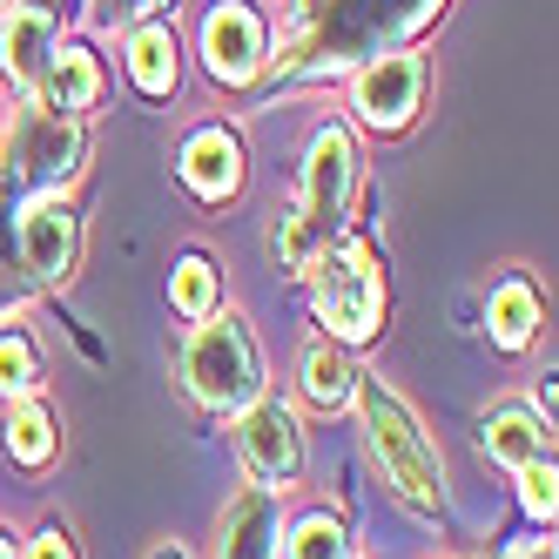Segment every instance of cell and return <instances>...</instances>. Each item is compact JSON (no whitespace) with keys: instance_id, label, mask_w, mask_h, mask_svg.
<instances>
[{"instance_id":"9a60e30c","label":"cell","mask_w":559,"mask_h":559,"mask_svg":"<svg viewBox=\"0 0 559 559\" xmlns=\"http://www.w3.org/2000/svg\"><path fill=\"white\" fill-rule=\"evenodd\" d=\"M486 317H492V344H506V350L533 344V331H539V297H533V284H499Z\"/></svg>"},{"instance_id":"4fadbf2b","label":"cell","mask_w":559,"mask_h":559,"mask_svg":"<svg viewBox=\"0 0 559 559\" xmlns=\"http://www.w3.org/2000/svg\"><path fill=\"white\" fill-rule=\"evenodd\" d=\"M129 74L142 95H169L176 88V34L169 27H135L129 34Z\"/></svg>"},{"instance_id":"e0dca14e","label":"cell","mask_w":559,"mask_h":559,"mask_svg":"<svg viewBox=\"0 0 559 559\" xmlns=\"http://www.w3.org/2000/svg\"><path fill=\"white\" fill-rule=\"evenodd\" d=\"M8 452L21 465H48L55 459V412L41 405V397H21L14 418H8Z\"/></svg>"},{"instance_id":"5bb4252c","label":"cell","mask_w":559,"mask_h":559,"mask_svg":"<svg viewBox=\"0 0 559 559\" xmlns=\"http://www.w3.org/2000/svg\"><path fill=\"white\" fill-rule=\"evenodd\" d=\"M350 391H357V371H350V357H344L337 344H310V350H304V397H310V405L337 412Z\"/></svg>"},{"instance_id":"ac0fdd59","label":"cell","mask_w":559,"mask_h":559,"mask_svg":"<svg viewBox=\"0 0 559 559\" xmlns=\"http://www.w3.org/2000/svg\"><path fill=\"white\" fill-rule=\"evenodd\" d=\"M176 310H182V317H210V310H216V270H210L203 257H189V263L176 270Z\"/></svg>"},{"instance_id":"484cf974","label":"cell","mask_w":559,"mask_h":559,"mask_svg":"<svg viewBox=\"0 0 559 559\" xmlns=\"http://www.w3.org/2000/svg\"><path fill=\"white\" fill-rule=\"evenodd\" d=\"M155 559H182V552H155Z\"/></svg>"},{"instance_id":"30bf717a","label":"cell","mask_w":559,"mask_h":559,"mask_svg":"<svg viewBox=\"0 0 559 559\" xmlns=\"http://www.w3.org/2000/svg\"><path fill=\"white\" fill-rule=\"evenodd\" d=\"M182 182L203 195V203H223V195L243 189V148H236L229 129H203L182 148Z\"/></svg>"},{"instance_id":"ba28073f","label":"cell","mask_w":559,"mask_h":559,"mask_svg":"<svg viewBox=\"0 0 559 559\" xmlns=\"http://www.w3.org/2000/svg\"><path fill=\"white\" fill-rule=\"evenodd\" d=\"M203 61L216 82H250L263 68V21L243 8V0H223V8L203 21Z\"/></svg>"},{"instance_id":"52a82bcc","label":"cell","mask_w":559,"mask_h":559,"mask_svg":"<svg viewBox=\"0 0 559 559\" xmlns=\"http://www.w3.org/2000/svg\"><path fill=\"white\" fill-rule=\"evenodd\" d=\"M74 250H82V223H74V210L61 203V195H34V203L21 210V263L55 284V276L74 270Z\"/></svg>"},{"instance_id":"7c38bea8","label":"cell","mask_w":559,"mask_h":559,"mask_svg":"<svg viewBox=\"0 0 559 559\" xmlns=\"http://www.w3.org/2000/svg\"><path fill=\"white\" fill-rule=\"evenodd\" d=\"M41 88H48V108H55V115H82V108L102 95V68H95L88 48H55Z\"/></svg>"},{"instance_id":"4316f807","label":"cell","mask_w":559,"mask_h":559,"mask_svg":"<svg viewBox=\"0 0 559 559\" xmlns=\"http://www.w3.org/2000/svg\"><path fill=\"white\" fill-rule=\"evenodd\" d=\"M0 8H8V0H0Z\"/></svg>"},{"instance_id":"44dd1931","label":"cell","mask_w":559,"mask_h":559,"mask_svg":"<svg viewBox=\"0 0 559 559\" xmlns=\"http://www.w3.org/2000/svg\"><path fill=\"white\" fill-rule=\"evenodd\" d=\"M229 559H263V533H270V506L263 499H250V506H236V519H229Z\"/></svg>"},{"instance_id":"5b68a950","label":"cell","mask_w":559,"mask_h":559,"mask_svg":"<svg viewBox=\"0 0 559 559\" xmlns=\"http://www.w3.org/2000/svg\"><path fill=\"white\" fill-rule=\"evenodd\" d=\"M236 445H243L250 478H257V486H270V492H284L290 478L304 472V431H297V418L276 405V397H250V405H243Z\"/></svg>"},{"instance_id":"6da1fadb","label":"cell","mask_w":559,"mask_h":559,"mask_svg":"<svg viewBox=\"0 0 559 559\" xmlns=\"http://www.w3.org/2000/svg\"><path fill=\"white\" fill-rule=\"evenodd\" d=\"M365 431H371V452H378L384 478L397 486V499L418 506V512H438V499H445V472H438V452L425 445L418 418L397 405L384 384H365Z\"/></svg>"},{"instance_id":"9c48e42d","label":"cell","mask_w":559,"mask_h":559,"mask_svg":"<svg viewBox=\"0 0 559 559\" xmlns=\"http://www.w3.org/2000/svg\"><path fill=\"white\" fill-rule=\"evenodd\" d=\"M14 163L34 176V182H61L74 163H82V129H74V115H27L21 135H14Z\"/></svg>"},{"instance_id":"d6986e66","label":"cell","mask_w":559,"mask_h":559,"mask_svg":"<svg viewBox=\"0 0 559 559\" xmlns=\"http://www.w3.org/2000/svg\"><path fill=\"white\" fill-rule=\"evenodd\" d=\"M34 384V344L27 337H0V397H27Z\"/></svg>"},{"instance_id":"cb8c5ba5","label":"cell","mask_w":559,"mask_h":559,"mask_svg":"<svg viewBox=\"0 0 559 559\" xmlns=\"http://www.w3.org/2000/svg\"><path fill=\"white\" fill-rule=\"evenodd\" d=\"M142 8H148V0H108V14H115V21H135Z\"/></svg>"},{"instance_id":"7a4b0ae2","label":"cell","mask_w":559,"mask_h":559,"mask_svg":"<svg viewBox=\"0 0 559 559\" xmlns=\"http://www.w3.org/2000/svg\"><path fill=\"white\" fill-rule=\"evenodd\" d=\"M182 371H189V391L203 397V405H216V412H243L250 397L263 391V365H257L250 324L236 310H223V317L210 310V324L189 337Z\"/></svg>"},{"instance_id":"277c9868","label":"cell","mask_w":559,"mask_h":559,"mask_svg":"<svg viewBox=\"0 0 559 559\" xmlns=\"http://www.w3.org/2000/svg\"><path fill=\"white\" fill-rule=\"evenodd\" d=\"M350 189H357V148H350V135H344V129H317V135H310V169H304V216H297V229L284 236V257H290V263H304L317 236L344 216Z\"/></svg>"},{"instance_id":"8992f818","label":"cell","mask_w":559,"mask_h":559,"mask_svg":"<svg viewBox=\"0 0 559 559\" xmlns=\"http://www.w3.org/2000/svg\"><path fill=\"white\" fill-rule=\"evenodd\" d=\"M418 88H425V61L418 55H378L350 88V108L365 115L371 129H405L412 108H418Z\"/></svg>"},{"instance_id":"3957f363","label":"cell","mask_w":559,"mask_h":559,"mask_svg":"<svg viewBox=\"0 0 559 559\" xmlns=\"http://www.w3.org/2000/svg\"><path fill=\"white\" fill-rule=\"evenodd\" d=\"M310 284H317V317L331 324V337L365 344L378 331V317H384V270L371 263L365 243L324 250L310 263Z\"/></svg>"},{"instance_id":"7402d4cb","label":"cell","mask_w":559,"mask_h":559,"mask_svg":"<svg viewBox=\"0 0 559 559\" xmlns=\"http://www.w3.org/2000/svg\"><path fill=\"white\" fill-rule=\"evenodd\" d=\"M519 478H526V506H533L539 519H552V506H559V492H552V459L519 465Z\"/></svg>"},{"instance_id":"8fae6325","label":"cell","mask_w":559,"mask_h":559,"mask_svg":"<svg viewBox=\"0 0 559 559\" xmlns=\"http://www.w3.org/2000/svg\"><path fill=\"white\" fill-rule=\"evenodd\" d=\"M55 14L48 8H14L8 14V27H0V68L14 74V82H41L48 74V61H55Z\"/></svg>"},{"instance_id":"d4e9b609","label":"cell","mask_w":559,"mask_h":559,"mask_svg":"<svg viewBox=\"0 0 559 559\" xmlns=\"http://www.w3.org/2000/svg\"><path fill=\"white\" fill-rule=\"evenodd\" d=\"M0 559H14V546H8V533H0Z\"/></svg>"},{"instance_id":"2e32d148","label":"cell","mask_w":559,"mask_h":559,"mask_svg":"<svg viewBox=\"0 0 559 559\" xmlns=\"http://www.w3.org/2000/svg\"><path fill=\"white\" fill-rule=\"evenodd\" d=\"M486 452L492 459H506V465H533V459H546V431L533 425V412H499V418H486Z\"/></svg>"},{"instance_id":"603a6c76","label":"cell","mask_w":559,"mask_h":559,"mask_svg":"<svg viewBox=\"0 0 559 559\" xmlns=\"http://www.w3.org/2000/svg\"><path fill=\"white\" fill-rule=\"evenodd\" d=\"M34 559H74L68 533H41V539H34Z\"/></svg>"},{"instance_id":"ffe728a7","label":"cell","mask_w":559,"mask_h":559,"mask_svg":"<svg viewBox=\"0 0 559 559\" xmlns=\"http://www.w3.org/2000/svg\"><path fill=\"white\" fill-rule=\"evenodd\" d=\"M290 559H344V526L337 519H304L290 533Z\"/></svg>"}]
</instances>
